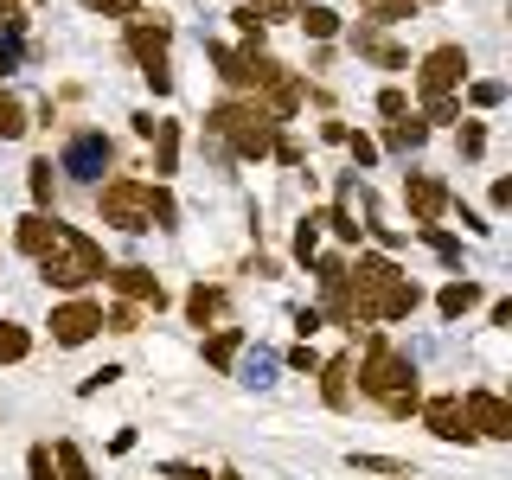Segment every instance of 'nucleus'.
Wrapping results in <instances>:
<instances>
[{"label":"nucleus","mask_w":512,"mask_h":480,"mask_svg":"<svg viewBox=\"0 0 512 480\" xmlns=\"http://www.w3.org/2000/svg\"><path fill=\"white\" fill-rule=\"evenodd\" d=\"M416 301H423V288H416L404 269L391 263V256H359V263H346V314H352V333H359L365 320H410Z\"/></svg>","instance_id":"nucleus-1"},{"label":"nucleus","mask_w":512,"mask_h":480,"mask_svg":"<svg viewBox=\"0 0 512 480\" xmlns=\"http://www.w3.org/2000/svg\"><path fill=\"white\" fill-rule=\"evenodd\" d=\"M205 135H218L237 160H269V148H276V135H282V122L269 116L256 96H231V103L205 109Z\"/></svg>","instance_id":"nucleus-2"},{"label":"nucleus","mask_w":512,"mask_h":480,"mask_svg":"<svg viewBox=\"0 0 512 480\" xmlns=\"http://www.w3.org/2000/svg\"><path fill=\"white\" fill-rule=\"evenodd\" d=\"M359 391L372 397L384 416H397V423L423 410V391H416V365L404 359V352H391L384 340H372V352H365V365H359Z\"/></svg>","instance_id":"nucleus-3"},{"label":"nucleus","mask_w":512,"mask_h":480,"mask_svg":"<svg viewBox=\"0 0 512 480\" xmlns=\"http://www.w3.org/2000/svg\"><path fill=\"white\" fill-rule=\"evenodd\" d=\"M39 276H45V288H90V282H103L109 276L103 244H96L90 231H77V224H58L52 250L39 256Z\"/></svg>","instance_id":"nucleus-4"},{"label":"nucleus","mask_w":512,"mask_h":480,"mask_svg":"<svg viewBox=\"0 0 512 480\" xmlns=\"http://www.w3.org/2000/svg\"><path fill=\"white\" fill-rule=\"evenodd\" d=\"M96 212L103 224H116V231H154V186L148 180H109L96 192Z\"/></svg>","instance_id":"nucleus-5"},{"label":"nucleus","mask_w":512,"mask_h":480,"mask_svg":"<svg viewBox=\"0 0 512 480\" xmlns=\"http://www.w3.org/2000/svg\"><path fill=\"white\" fill-rule=\"evenodd\" d=\"M128 52H135L141 77L154 84V96L173 90V64H167V20H128Z\"/></svg>","instance_id":"nucleus-6"},{"label":"nucleus","mask_w":512,"mask_h":480,"mask_svg":"<svg viewBox=\"0 0 512 480\" xmlns=\"http://www.w3.org/2000/svg\"><path fill=\"white\" fill-rule=\"evenodd\" d=\"M461 84H468V52H461V45H436V52L423 58V71H416L423 103H429V96H455Z\"/></svg>","instance_id":"nucleus-7"},{"label":"nucleus","mask_w":512,"mask_h":480,"mask_svg":"<svg viewBox=\"0 0 512 480\" xmlns=\"http://www.w3.org/2000/svg\"><path fill=\"white\" fill-rule=\"evenodd\" d=\"M461 416H468L474 436H493V442L512 436V410H506L500 391H468V397H461Z\"/></svg>","instance_id":"nucleus-8"},{"label":"nucleus","mask_w":512,"mask_h":480,"mask_svg":"<svg viewBox=\"0 0 512 480\" xmlns=\"http://www.w3.org/2000/svg\"><path fill=\"white\" fill-rule=\"evenodd\" d=\"M96 327H103L96 301H64V308H52V346H84V340H96Z\"/></svg>","instance_id":"nucleus-9"},{"label":"nucleus","mask_w":512,"mask_h":480,"mask_svg":"<svg viewBox=\"0 0 512 480\" xmlns=\"http://www.w3.org/2000/svg\"><path fill=\"white\" fill-rule=\"evenodd\" d=\"M404 199H410L416 224H442V218H448V205H455V192H448L436 173H410V180H404Z\"/></svg>","instance_id":"nucleus-10"},{"label":"nucleus","mask_w":512,"mask_h":480,"mask_svg":"<svg viewBox=\"0 0 512 480\" xmlns=\"http://www.w3.org/2000/svg\"><path fill=\"white\" fill-rule=\"evenodd\" d=\"M103 282L116 288L122 301H135V308H167V288H160V276H154V269H141V263H128V269H109Z\"/></svg>","instance_id":"nucleus-11"},{"label":"nucleus","mask_w":512,"mask_h":480,"mask_svg":"<svg viewBox=\"0 0 512 480\" xmlns=\"http://www.w3.org/2000/svg\"><path fill=\"white\" fill-rule=\"evenodd\" d=\"M416 416H423V429H429L436 442H474L468 416H461V397H429V404L416 410Z\"/></svg>","instance_id":"nucleus-12"},{"label":"nucleus","mask_w":512,"mask_h":480,"mask_svg":"<svg viewBox=\"0 0 512 480\" xmlns=\"http://www.w3.org/2000/svg\"><path fill=\"white\" fill-rule=\"evenodd\" d=\"M58 167H64V173H77V180H96V173L109 167V141L96 135V128H84V135H71V148H64Z\"/></svg>","instance_id":"nucleus-13"},{"label":"nucleus","mask_w":512,"mask_h":480,"mask_svg":"<svg viewBox=\"0 0 512 480\" xmlns=\"http://www.w3.org/2000/svg\"><path fill=\"white\" fill-rule=\"evenodd\" d=\"M205 58L218 64V77L231 90H250L256 96V52H244V45H205Z\"/></svg>","instance_id":"nucleus-14"},{"label":"nucleus","mask_w":512,"mask_h":480,"mask_svg":"<svg viewBox=\"0 0 512 480\" xmlns=\"http://www.w3.org/2000/svg\"><path fill=\"white\" fill-rule=\"evenodd\" d=\"M352 52L372 58V64H384V71H404V64H410V52H404V45H391L378 26H352Z\"/></svg>","instance_id":"nucleus-15"},{"label":"nucleus","mask_w":512,"mask_h":480,"mask_svg":"<svg viewBox=\"0 0 512 480\" xmlns=\"http://www.w3.org/2000/svg\"><path fill=\"white\" fill-rule=\"evenodd\" d=\"M52 237H58V218L52 212H26L20 231H13V244H20V256H45V250H52Z\"/></svg>","instance_id":"nucleus-16"},{"label":"nucleus","mask_w":512,"mask_h":480,"mask_svg":"<svg viewBox=\"0 0 512 480\" xmlns=\"http://www.w3.org/2000/svg\"><path fill=\"white\" fill-rule=\"evenodd\" d=\"M154 186L173 180V167H180V122H154Z\"/></svg>","instance_id":"nucleus-17"},{"label":"nucleus","mask_w":512,"mask_h":480,"mask_svg":"<svg viewBox=\"0 0 512 480\" xmlns=\"http://www.w3.org/2000/svg\"><path fill=\"white\" fill-rule=\"evenodd\" d=\"M320 397H327V410L352 404V359H327V365H320Z\"/></svg>","instance_id":"nucleus-18"},{"label":"nucleus","mask_w":512,"mask_h":480,"mask_svg":"<svg viewBox=\"0 0 512 480\" xmlns=\"http://www.w3.org/2000/svg\"><path fill=\"white\" fill-rule=\"evenodd\" d=\"M468 308H480V282H468V276H455V282H448L442 295H436V314H442V320H461V314H468Z\"/></svg>","instance_id":"nucleus-19"},{"label":"nucleus","mask_w":512,"mask_h":480,"mask_svg":"<svg viewBox=\"0 0 512 480\" xmlns=\"http://www.w3.org/2000/svg\"><path fill=\"white\" fill-rule=\"evenodd\" d=\"M224 314V288H192V295H186V320H192V327H212V320Z\"/></svg>","instance_id":"nucleus-20"},{"label":"nucleus","mask_w":512,"mask_h":480,"mask_svg":"<svg viewBox=\"0 0 512 480\" xmlns=\"http://www.w3.org/2000/svg\"><path fill=\"white\" fill-rule=\"evenodd\" d=\"M429 141V128L416 122V116H397L391 128H384V148H397V154H410V148H423Z\"/></svg>","instance_id":"nucleus-21"},{"label":"nucleus","mask_w":512,"mask_h":480,"mask_svg":"<svg viewBox=\"0 0 512 480\" xmlns=\"http://www.w3.org/2000/svg\"><path fill=\"white\" fill-rule=\"evenodd\" d=\"M52 468H58V480H90V461L77 442H52Z\"/></svg>","instance_id":"nucleus-22"},{"label":"nucleus","mask_w":512,"mask_h":480,"mask_svg":"<svg viewBox=\"0 0 512 480\" xmlns=\"http://www.w3.org/2000/svg\"><path fill=\"white\" fill-rule=\"evenodd\" d=\"M32 352V333L20 327V320H0V365H20Z\"/></svg>","instance_id":"nucleus-23"},{"label":"nucleus","mask_w":512,"mask_h":480,"mask_svg":"<svg viewBox=\"0 0 512 480\" xmlns=\"http://www.w3.org/2000/svg\"><path fill=\"white\" fill-rule=\"evenodd\" d=\"M314 224H327V231H333V237H340V244H359V237H365V224H359V218H352V212H346V205H333V212H320Z\"/></svg>","instance_id":"nucleus-24"},{"label":"nucleus","mask_w":512,"mask_h":480,"mask_svg":"<svg viewBox=\"0 0 512 480\" xmlns=\"http://www.w3.org/2000/svg\"><path fill=\"white\" fill-rule=\"evenodd\" d=\"M416 122H423V128H448V122H461V96H429Z\"/></svg>","instance_id":"nucleus-25"},{"label":"nucleus","mask_w":512,"mask_h":480,"mask_svg":"<svg viewBox=\"0 0 512 480\" xmlns=\"http://www.w3.org/2000/svg\"><path fill=\"white\" fill-rule=\"evenodd\" d=\"M295 20L308 26V39H333V32H340V13H333V7H301Z\"/></svg>","instance_id":"nucleus-26"},{"label":"nucleus","mask_w":512,"mask_h":480,"mask_svg":"<svg viewBox=\"0 0 512 480\" xmlns=\"http://www.w3.org/2000/svg\"><path fill=\"white\" fill-rule=\"evenodd\" d=\"M237 346H244V333H237V327H224V333H212V340H205V359H212L218 372H224V365L237 359Z\"/></svg>","instance_id":"nucleus-27"},{"label":"nucleus","mask_w":512,"mask_h":480,"mask_svg":"<svg viewBox=\"0 0 512 480\" xmlns=\"http://www.w3.org/2000/svg\"><path fill=\"white\" fill-rule=\"evenodd\" d=\"M26 186H32V212H45V205H52V160H32Z\"/></svg>","instance_id":"nucleus-28"},{"label":"nucleus","mask_w":512,"mask_h":480,"mask_svg":"<svg viewBox=\"0 0 512 480\" xmlns=\"http://www.w3.org/2000/svg\"><path fill=\"white\" fill-rule=\"evenodd\" d=\"M20 135H26V109H20V96L0 90V141H20Z\"/></svg>","instance_id":"nucleus-29"},{"label":"nucleus","mask_w":512,"mask_h":480,"mask_svg":"<svg viewBox=\"0 0 512 480\" xmlns=\"http://www.w3.org/2000/svg\"><path fill=\"white\" fill-rule=\"evenodd\" d=\"M416 20V0H372V26H404Z\"/></svg>","instance_id":"nucleus-30"},{"label":"nucleus","mask_w":512,"mask_h":480,"mask_svg":"<svg viewBox=\"0 0 512 480\" xmlns=\"http://www.w3.org/2000/svg\"><path fill=\"white\" fill-rule=\"evenodd\" d=\"M416 237H423V244L436 250V256H448V263H461V244H455V237L442 231V224H416Z\"/></svg>","instance_id":"nucleus-31"},{"label":"nucleus","mask_w":512,"mask_h":480,"mask_svg":"<svg viewBox=\"0 0 512 480\" xmlns=\"http://www.w3.org/2000/svg\"><path fill=\"white\" fill-rule=\"evenodd\" d=\"M480 154H487V128L474 116H461V160H480Z\"/></svg>","instance_id":"nucleus-32"},{"label":"nucleus","mask_w":512,"mask_h":480,"mask_svg":"<svg viewBox=\"0 0 512 480\" xmlns=\"http://www.w3.org/2000/svg\"><path fill=\"white\" fill-rule=\"evenodd\" d=\"M468 96H474V109H500L506 84H500V77H480V84H468Z\"/></svg>","instance_id":"nucleus-33"},{"label":"nucleus","mask_w":512,"mask_h":480,"mask_svg":"<svg viewBox=\"0 0 512 480\" xmlns=\"http://www.w3.org/2000/svg\"><path fill=\"white\" fill-rule=\"evenodd\" d=\"M250 7H256V20H295V13H301V0H250Z\"/></svg>","instance_id":"nucleus-34"},{"label":"nucleus","mask_w":512,"mask_h":480,"mask_svg":"<svg viewBox=\"0 0 512 480\" xmlns=\"http://www.w3.org/2000/svg\"><path fill=\"white\" fill-rule=\"evenodd\" d=\"M103 327H109V333H135V327H141V308H135V301H122V308L103 314Z\"/></svg>","instance_id":"nucleus-35"},{"label":"nucleus","mask_w":512,"mask_h":480,"mask_svg":"<svg viewBox=\"0 0 512 480\" xmlns=\"http://www.w3.org/2000/svg\"><path fill=\"white\" fill-rule=\"evenodd\" d=\"M378 116H384V122H397V116H410V96H404V90H397V84H391V90H378Z\"/></svg>","instance_id":"nucleus-36"},{"label":"nucleus","mask_w":512,"mask_h":480,"mask_svg":"<svg viewBox=\"0 0 512 480\" xmlns=\"http://www.w3.org/2000/svg\"><path fill=\"white\" fill-rule=\"evenodd\" d=\"M231 20H237V32H244V39H250L244 52H256V45H263V20H256V7H237Z\"/></svg>","instance_id":"nucleus-37"},{"label":"nucleus","mask_w":512,"mask_h":480,"mask_svg":"<svg viewBox=\"0 0 512 480\" xmlns=\"http://www.w3.org/2000/svg\"><path fill=\"white\" fill-rule=\"evenodd\" d=\"M173 218H180V205H173V192H167V186H154V231H167Z\"/></svg>","instance_id":"nucleus-38"},{"label":"nucleus","mask_w":512,"mask_h":480,"mask_svg":"<svg viewBox=\"0 0 512 480\" xmlns=\"http://www.w3.org/2000/svg\"><path fill=\"white\" fill-rule=\"evenodd\" d=\"M352 468H365V474H410L404 461H391V455H352Z\"/></svg>","instance_id":"nucleus-39"},{"label":"nucleus","mask_w":512,"mask_h":480,"mask_svg":"<svg viewBox=\"0 0 512 480\" xmlns=\"http://www.w3.org/2000/svg\"><path fill=\"white\" fill-rule=\"evenodd\" d=\"M96 13H103V20H135L141 13V0H90Z\"/></svg>","instance_id":"nucleus-40"},{"label":"nucleus","mask_w":512,"mask_h":480,"mask_svg":"<svg viewBox=\"0 0 512 480\" xmlns=\"http://www.w3.org/2000/svg\"><path fill=\"white\" fill-rule=\"evenodd\" d=\"M314 250H320V231H314V218H301V231H295V256H301V263H314Z\"/></svg>","instance_id":"nucleus-41"},{"label":"nucleus","mask_w":512,"mask_h":480,"mask_svg":"<svg viewBox=\"0 0 512 480\" xmlns=\"http://www.w3.org/2000/svg\"><path fill=\"white\" fill-rule=\"evenodd\" d=\"M346 148H352V160H359V167H372V160H378V141H372V135H346Z\"/></svg>","instance_id":"nucleus-42"},{"label":"nucleus","mask_w":512,"mask_h":480,"mask_svg":"<svg viewBox=\"0 0 512 480\" xmlns=\"http://www.w3.org/2000/svg\"><path fill=\"white\" fill-rule=\"evenodd\" d=\"M26 468H32V480H52V448H32V455H26Z\"/></svg>","instance_id":"nucleus-43"},{"label":"nucleus","mask_w":512,"mask_h":480,"mask_svg":"<svg viewBox=\"0 0 512 480\" xmlns=\"http://www.w3.org/2000/svg\"><path fill=\"white\" fill-rule=\"evenodd\" d=\"M295 333H301V340H314V333H320V308H295Z\"/></svg>","instance_id":"nucleus-44"},{"label":"nucleus","mask_w":512,"mask_h":480,"mask_svg":"<svg viewBox=\"0 0 512 480\" xmlns=\"http://www.w3.org/2000/svg\"><path fill=\"white\" fill-rule=\"evenodd\" d=\"M288 365H295V372H320V359H314V346H295V352H288Z\"/></svg>","instance_id":"nucleus-45"},{"label":"nucleus","mask_w":512,"mask_h":480,"mask_svg":"<svg viewBox=\"0 0 512 480\" xmlns=\"http://www.w3.org/2000/svg\"><path fill=\"white\" fill-rule=\"evenodd\" d=\"M173 480H205V468H173Z\"/></svg>","instance_id":"nucleus-46"},{"label":"nucleus","mask_w":512,"mask_h":480,"mask_svg":"<svg viewBox=\"0 0 512 480\" xmlns=\"http://www.w3.org/2000/svg\"><path fill=\"white\" fill-rule=\"evenodd\" d=\"M416 7H423V0H416Z\"/></svg>","instance_id":"nucleus-47"}]
</instances>
